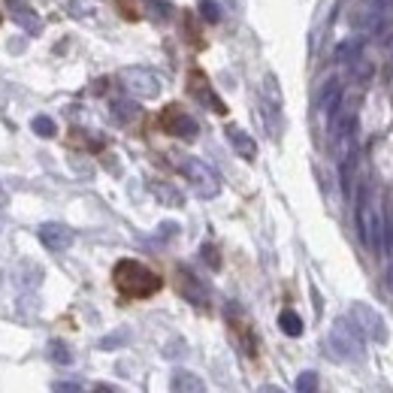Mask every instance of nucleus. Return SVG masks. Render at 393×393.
Returning a JSON list of instances; mask_svg holds the SVG:
<instances>
[{"instance_id": "nucleus-1", "label": "nucleus", "mask_w": 393, "mask_h": 393, "mask_svg": "<svg viewBox=\"0 0 393 393\" xmlns=\"http://www.w3.org/2000/svg\"><path fill=\"white\" fill-rule=\"evenodd\" d=\"M112 282H116L118 294L131 297V300L155 297L158 290L163 287V278L155 270H148L146 263L131 260V257H124V260L116 263V270H112Z\"/></svg>"}, {"instance_id": "nucleus-2", "label": "nucleus", "mask_w": 393, "mask_h": 393, "mask_svg": "<svg viewBox=\"0 0 393 393\" xmlns=\"http://www.w3.org/2000/svg\"><path fill=\"white\" fill-rule=\"evenodd\" d=\"M330 348L339 360L345 363H360L366 360V345H363V333L354 327L351 318H339L330 327Z\"/></svg>"}, {"instance_id": "nucleus-3", "label": "nucleus", "mask_w": 393, "mask_h": 393, "mask_svg": "<svg viewBox=\"0 0 393 393\" xmlns=\"http://www.w3.org/2000/svg\"><path fill=\"white\" fill-rule=\"evenodd\" d=\"M357 230H360L363 245L378 251V245H382V239H384V212H382V203H378V197L369 194V191H363V197H360Z\"/></svg>"}, {"instance_id": "nucleus-4", "label": "nucleus", "mask_w": 393, "mask_h": 393, "mask_svg": "<svg viewBox=\"0 0 393 393\" xmlns=\"http://www.w3.org/2000/svg\"><path fill=\"white\" fill-rule=\"evenodd\" d=\"M179 173L191 182L194 194L203 200H212L221 194V179L215 175V170L209 163H203L200 158H179Z\"/></svg>"}, {"instance_id": "nucleus-5", "label": "nucleus", "mask_w": 393, "mask_h": 393, "mask_svg": "<svg viewBox=\"0 0 393 393\" xmlns=\"http://www.w3.org/2000/svg\"><path fill=\"white\" fill-rule=\"evenodd\" d=\"M260 118L272 139L282 136V91H278L275 76H266L260 88Z\"/></svg>"}, {"instance_id": "nucleus-6", "label": "nucleus", "mask_w": 393, "mask_h": 393, "mask_svg": "<svg viewBox=\"0 0 393 393\" xmlns=\"http://www.w3.org/2000/svg\"><path fill=\"white\" fill-rule=\"evenodd\" d=\"M351 321H354V327H357L366 339L382 342V345H384L387 336H390L384 318L369 306V302H351Z\"/></svg>"}, {"instance_id": "nucleus-7", "label": "nucleus", "mask_w": 393, "mask_h": 393, "mask_svg": "<svg viewBox=\"0 0 393 393\" xmlns=\"http://www.w3.org/2000/svg\"><path fill=\"white\" fill-rule=\"evenodd\" d=\"M118 79H121V85L128 88L133 97L155 100L160 94V79L151 70H146V67H124Z\"/></svg>"}, {"instance_id": "nucleus-8", "label": "nucleus", "mask_w": 393, "mask_h": 393, "mask_svg": "<svg viewBox=\"0 0 393 393\" xmlns=\"http://www.w3.org/2000/svg\"><path fill=\"white\" fill-rule=\"evenodd\" d=\"M160 128H163V133H170L175 139H197V133H200V124L188 116L179 103H170L160 112Z\"/></svg>"}, {"instance_id": "nucleus-9", "label": "nucleus", "mask_w": 393, "mask_h": 393, "mask_svg": "<svg viewBox=\"0 0 393 393\" xmlns=\"http://www.w3.org/2000/svg\"><path fill=\"white\" fill-rule=\"evenodd\" d=\"M188 91H191V97L197 100V103H203L206 109H212V112H218V116H227V106H224V100L215 94V88H212V82L206 79V73L203 70H191L188 73Z\"/></svg>"}, {"instance_id": "nucleus-10", "label": "nucleus", "mask_w": 393, "mask_h": 393, "mask_svg": "<svg viewBox=\"0 0 393 393\" xmlns=\"http://www.w3.org/2000/svg\"><path fill=\"white\" fill-rule=\"evenodd\" d=\"M175 287H179V294L191 302V306L197 309H209V287L200 282V278L185 270V266H179V272H175Z\"/></svg>"}, {"instance_id": "nucleus-11", "label": "nucleus", "mask_w": 393, "mask_h": 393, "mask_svg": "<svg viewBox=\"0 0 393 393\" xmlns=\"http://www.w3.org/2000/svg\"><path fill=\"white\" fill-rule=\"evenodd\" d=\"M36 236H40V243H43L49 251H67V248L73 245V230H70L67 224H58V221L40 224Z\"/></svg>"}, {"instance_id": "nucleus-12", "label": "nucleus", "mask_w": 393, "mask_h": 393, "mask_svg": "<svg viewBox=\"0 0 393 393\" xmlns=\"http://www.w3.org/2000/svg\"><path fill=\"white\" fill-rule=\"evenodd\" d=\"M6 9H9V16H12V21L16 24H21L28 34H36V31H43V21H40V16L31 9V4L28 0H6Z\"/></svg>"}, {"instance_id": "nucleus-13", "label": "nucleus", "mask_w": 393, "mask_h": 393, "mask_svg": "<svg viewBox=\"0 0 393 393\" xmlns=\"http://www.w3.org/2000/svg\"><path fill=\"white\" fill-rule=\"evenodd\" d=\"M224 133H227V139H230L233 151H236V155L243 158V160H255V158H257V146H255V139H251L243 128H233V124H230V128H227Z\"/></svg>"}, {"instance_id": "nucleus-14", "label": "nucleus", "mask_w": 393, "mask_h": 393, "mask_svg": "<svg viewBox=\"0 0 393 393\" xmlns=\"http://www.w3.org/2000/svg\"><path fill=\"white\" fill-rule=\"evenodd\" d=\"M339 103H342V85H339V79H327V85L321 88V97H318V109L327 118H333Z\"/></svg>"}, {"instance_id": "nucleus-15", "label": "nucleus", "mask_w": 393, "mask_h": 393, "mask_svg": "<svg viewBox=\"0 0 393 393\" xmlns=\"http://www.w3.org/2000/svg\"><path fill=\"white\" fill-rule=\"evenodd\" d=\"M173 393H206V384H203V378L188 372V369H179L173 372V382H170Z\"/></svg>"}, {"instance_id": "nucleus-16", "label": "nucleus", "mask_w": 393, "mask_h": 393, "mask_svg": "<svg viewBox=\"0 0 393 393\" xmlns=\"http://www.w3.org/2000/svg\"><path fill=\"white\" fill-rule=\"evenodd\" d=\"M278 327H282V333L290 336V339L302 336V318L297 312H290V309H285L282 315H278Z\"/></svg>"}, {"instance_id": "nucleus-17", "label": "nucleus", "mask_w": 393, "mask_h": 393, "mask_svg": "<svg viewBox=\"0 0 393 393\" xmlns=\"http://www.w3.org/2000/svg\"><path fill=\"white\" fill-rule=\"evenodd\" d=\"M139 116V106L133 103V100H112V118L121 121V124H128Z\"/></svg>"}, {"instance_id": "nucleus-18", "label": "nucleus", "mask_w": 393, "mask_h": 393, "mask_svg": "<svg viewBox=\"0 0 393 393\" xmlns=\"http://www.w3.org/2000/svg\"><path fill=\"white\" fill-rule=\"evenodd\" d=\"M155 197L160 203H167V206H182V194L173 185H155Z\"/></svg>"}, {"instance_id": "nucleus-19", "label": "nucleus", "mask_w": 393, "mask_h": 393, "mask_svg": "<svg viewBox=\"0 0 393 393\" xmlns=\"http://www.w3.org/2000/svg\"><path fill=\"white\" fill-rule=\"evenodd\" d=\"M49 357H52L55 363H73V351H70V345L67 342H52V345H49Z\"/></svg>"}, {"instance_id": "nucleus-20", "label": "nucleus", "mask_w": 393, "mask_h": 393, "mask_svg": "<svg viewBox=\"0 0 393 393\" xmlns=\"http://www.w3.org/2000/svg\"><path fill=\"white\" fill-rule=\"evenodd\" d=\"M31 128H34V133H36V136H46V139L58 133V128H55V121H52V118H49V116H36V118H34V124H31Z\"/></svg>"}, {"instance_id": "nucleus-21", "label": "nucleus", "mask_w": 393, "mask_h": 393, "mask_svg": "<svg viewBox=\"0 0 393 393\" xmlns=\"http://www.w3.org/2000/svg\"><path fill=\"white\" fill-rule=\"evenodd\" d=\"M318 390V372H300L297 375V393H315Z\"/></svg>"}, {"instance_id": "nucleus-22", "label": "nucleus", "mask_w": 393, "mask_h": 393, "mask_svg": "<svg viewBox=\"0 0 393 393\" xmlns=\"http://www.w3.org/2000/svg\"><path fill=\"white\" fill-rule=\"evenodd\" d=\"M70 12L76 19H91L97 12V6L91 4V0H70Z\"/></svg>"}, {"instance_id": "nucleus-23", "label": "nucleus", "mask_w": 393, "mask_h": 393, "mask_svg": "<svg viewBox=\"0 0 393 393\" xmlns=\"http://www.w3.org/2000/svg\"><path fill=\"white\" fill-rule=\"evenodd\" d=\"M360 40H348V43H342L339 49H336V58L339 61H354V58H357V52H360Z\"/></svg>"}, {"instance_id": "nucleus-24", "label": "nucleus", "mask_w": 393, "mask_h": 393, "mask_svg": "<svg viewBox=\"0 0 393 393\" xmlns=\"http://www.w3.org/2000/svg\"><path fill=\"white\" fill-rule=\"evenodd\" d=\"M200 16L206 21H221V6L215 4V0H203L200 4Z\"/></svg>"}, {"instance_id": "nucleus-25", "label": "nucleus", "mask_w": 393, "mask_h": 393, "mask_svg": "<svg viewBox=\"0 0 393 393\" xmlns=\"http://www.w3.org/2000/svg\"><path fill=\"white\" fill-rule=\"evenodd\" d=\"M146 6L151 9V16L160 19V21H167V19H170V12H173V6H170V4H163V0H146Z\"/></svg>"}, {"instance_id": "nucleus-26", "label": "nucleus", "mask_w": 393, "mask_h": 393, "mask_svg": "<svg viewBox=\"0 0 393 393\" xmlns=\"http://www.w3.org/2000/svg\"><path fill=\"white\" fill-rule=\"evenodd\" d=\"M124 342H128V333H124V330H118V333H112L109 339L100 342V348L109 351V348H116V345H124Z\"/></svg>"}, {"instance_id": "nucleus-27", "label": "nucleus", "mask_w": 393, "mask_h": 393, "mask_svg": "<svg viewBox=\"0 0 393 393\" xmlns=\"http://www.w3.org/2000/svg\"><path fill=\"white\" fill-rule=\"evenodd\" d=\"M200 251H203V257L209 260V266H212V270H218V266H221V257H218V251H215V245H209V243H206V245H203Z\"/></svg>"}, {"instance_id": "nucleus-28", "label": "nucleus", "mask_w": 393, "mask_h": 393, "mask_svg": "<svg viewBox=\"0 0 393 393\" xmlns=\"http://www.w3.org/2000/svg\"><path fill=\"white\" fill-rule=\"evenodd\" d=\"M52 393H82V387L76 384V382H55Z\"/></svg>"}, {"instance_id": "nucleus-29", "label": "nucleus", "mask_w": 393, "mask_h": 393, "mask_svg": "<svg viewBox=\"0 0 393 393\" xmlns=\"http://www.w3.org/2000/svg\"><path fill=\"white\" fill-rule=\"evenodd\" d=\"M257 393H285V390H282V387H275V384H263Z\"/></svg>"}, {"instance_id": "nucleus-30", "label": "nucleus", "mask_w": 393, "mask_h": 393, "mask_svg": "<svg viewBox=\"0 0 393 393\" xmlns=\"http://www.w3.org/2000/svg\"><path fill=\"white\" fill-rule=\"evenodd\" d=\"M94 393H116V390H109V387H97Z\"/></svg>"}, {"instance_id": "nucleus-31", "label": "nucleus", "mask_w": 393, "mask_h": 393, "mask_svg": "<svg viewBox=\"0 0 393 393\" xmlns=\"http://www.w3.org/2000/svg\"><path fill=\"white\" fill-rule=\"evenodd\" d=\"M384 6H387V9L393 12V0H384Z\"/></svg>"}]
</instances>
